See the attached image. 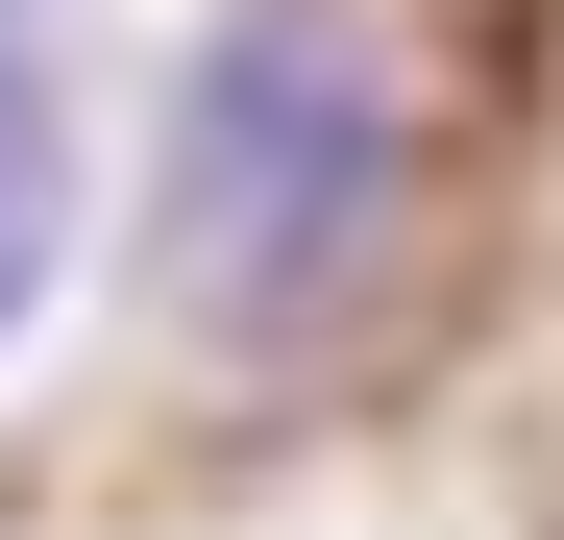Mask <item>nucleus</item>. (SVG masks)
<instances>
[{
  "mask_svg": "<svg viewBox=\"0 0 564 540\" xmlns=\"http://www.w3.org/2000/svg\"><path fill=\"white\" fill-rule=\"evenodd\" d=\"M368 222H393V99H368L344 25H221L172 74V172H148V270L197 344H295Z\"/></svg>",
  "mask_w": 564,
  "mask_h": 540,
  "instance_id": "1",
  "label": "nucleus"
},
{
  "mask_svg": "<svg viewBox=\"0 0 564 540\" xmlns=\"http://www.w3.org/2000/svg\"><path fill=\"white\" fill-rule=\"evenodd\" d=\"M50 270H74V25L0 0V344L50 320Z\"/></svg>",
  "mask_w": 564,
  "mask_h": 540,
  "instance_id": "2",
  "label": "nucleus"
}]
</instances>
